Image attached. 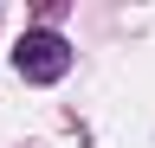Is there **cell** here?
<instances>
[{"label": "cell", "mask_w": 155, "mask_h": 148, "mask_svg": "<svg viewBox=\"0 0 155 148\" xmlns=\"http://www.w3.org/2000/svg\"><path fill=\"white\" fill-rule=\"evenodd\" d=\"M13 65H19V77H32V84H58L71 71V45L58 39V32H26V39L13 45Z\"/></svg>", "instance_id": "cell-1"}]
</instances>
